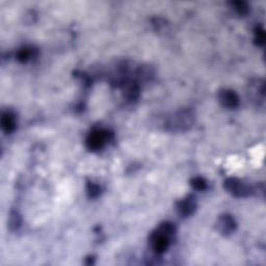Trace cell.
<instances>
[{
    "instance_id": "cell-2",
    "label": "cell",
    "mask_w": 266,
    "mask_h": 266,
    "mask_svg": "<svg viewBox=\"0 0 266 266\" xmlns=\"http://www.w3.org/2000/svg\"><path fill=\"white\" fill-rule=\"evenodd\" d=\"M195 115L191 109H181L166 118V129L172 132H182L193 127Z\"/></svg>"
},
{
    "instance_id": "cell-6",
    "label": "cell",
    "mask_w": 266,
    "mask_h": 266,
    "mask_svg": "<svg viewBox=\"0 0 266 266\" xmlns=\"http://www.w3.org/2000/svg\"><path fill=\"white\" fill-rule=\"evenodd\" d=\"M196 209H197V202L195 198L192 196L182 199L181 201H179L176 205L177 212L182 217L193 215L196 211Z\"/></svg>"
},
{
    "instance_id": "cell-10",
    "label": "cell",
    "mask_w": 266,
    "mask_h": 266,
    "mask_svg": "<svg viewBox=\"0 0 266 266\" xmlns=\"http://www.w3.org/2000/svg\"><path fill=\"white\" fill-rule=\"evenodd\" d=\"M124 95L125 97L130 100L134 101L139 97V87L136 82H126L124 83Z\"/></svg>"
},
{
    "instance_id": "cell-16",
    "label": "cell",
    "mask_w": 266,
    "mask_h": 266,
    "mask_svg": "<svg viewBox=\"0 0 266 266\" xmlns=\"http://www.w3.org/2000/svg\"><path fill=\"white\" fill-rule=\"evenodd\" d=\"M20 225H21L20 217H19V215L17 213H13L11 215V222H9V226L14 228V229H17V228Z\"/></svg>"
},
{
    "instance_id": "cell-5",
    "label": "cell",
    "mask_w": 266,
    "mask_h": 266,
    "mask_svg": "<svg viewBox=\"0 0 266 266\" xmlns=\"http://www.w3.org/2000/svg\"><path fill=\"white\" fill-rule=\"evenodd\" d=\"M217 230L220 231L223 235H230L235 232L237 224L234 220V217L230 214H223L218 217L216 223Z\"/></svg>"
},
{
    "instance_id": "cell-11",
    "label": "cell",
    "mask_w": 266,
    "mask_h": 266,
    "mask_svg": "<svg viewBox=\"0 0 266 266\" xmlns=\"http://www.w3.org/2000/svg\"><path fill=\"white\" fill-rule=\"evenodd\" d=\"M36 50H34L32 47H23V48L19 49V51L16 54L17 61L20 63H27L31 61L33 58H34V53Z\"/></svg>"
},
{
    "instance_id": "cell-9",
    "label": "cell",
    "mask_w": 266,
    "mask_h": 266,
    "mask_svg": "<svg viewBox=\"0 0 266 266\" xmlns=\"http://www.w3.org/2000/svg\"><path fill=\"white\" fill-rule=\"evenodd\" d=\"M17 127V120L13 112L5 111L2 113L1 117V128L6 133V134H11L12 132L15 131Z\"/></svg>"
},
{
    "instance_id": "cell-12",
    "label": "cell",
    "mask_w": 266,
    "mask_h": 266,
    "mask_svg": "<svg viewBox=\"0 0 266 266\" xmlns=\"http://www.w3.org/2000/svg\"><path fill=\"white\" fill-rule=\"evenodd\" d=\"M230 4L233 11H235L240 16H244L249 13V5L244 1H234V2H231Z\"/></svg>"
},
{
    "instance_id": "cell-1",
    "label": "cell",
    "mask_w": 266,
    "mask_h": 266,
    "mask_svg": "<svg viewBox=\"0 0 266 266\" xmlns=\"http://www.w3.org/2000/svg\"><path fill=\"white\" fill-rule=\"evenodd\" d=\"M176 233V227L174 224L166 222L160 224L157 230L150 236V246L152 251L157 255L164 254L167 251Z\"/></svg>"
},
{
    "instance_id": "cell-13",
    "label": "cell",
    "mask_w": 266,
    "mask_h": 266,
    "mask_svg": "<svg viewBox=\"0 0 266 266\" xmlns=\"http://www.w3.org/2000/svg\"><path fill=\"white\" fill-rule=\"evenodd\" d=\"M87 193L90 198H93V199L98 198L101 194V187L97 183L90 181L87 184Z\"/></svg>"
},
{
    "instance_id": "cell-15",
    "label": "cell",
    "mask_w": 266,
    "mask_h": 266,
    "mask_svg": "<svg viewBox=\"0 0 266 266\" xmlns=\"http://www.w3.org/2000/svg\"><path fill=\"white\" fill-rule=\"evenodd\" d=\"M255 42L257 43L258 45H264V42H265V32L263 28L259 27L256 30L255 32Z\"/></svg>"
},
{
    "instance_id": "cell-8",
    "label": "cell",
    "mask_w": 266,
    "mask_h": 266,
    "mask_svg": "<svg viewBox=\"0 0 266 266\" xmlns=\"http://www.w3.org/2000/svg\"><path fill=\"white\" fill-rule=\"evenodd\" d=\"M249 95L253 101H256L257 103L264 101L265 96V84L264 81L260 78L254 79L249 84Z\"/></svg>"
},
{
    "instance_id": "cell-3",
    "label": "cell",
    "mask_w": 266,
    "mask_h": 266,
    "mask_svg": "<svg viewBox=\"0 0 266 266\" xmlns=\"http://www.w3.org/2000/svg\"><path fill=\"white\" fill-rule=\"evenodd\" d=\"M111 133L105 129L96 128L90 132L85 140V145L90 151L97 152L102 150L110 140Z\"/></svg>"
},
{
    "instance_id": "cell-4",
    "label": "cell",
    "mask_w": 266,
    "mask_h": 266,
    "mask_svg": "<svg viewBox=\"0 0 266 266\" xmlns=\"http://www.w3.org/2000/svg\"><path fill=\"white\" fill-rule=\"evenodd\" d=\"M225 188L237 198H246L253 193L251 185L244 183L242 180L237 178H228L225 181Z\"/></svg>"
},
{
    "instance_id": "cell-7",
    "label": "cell",
    "mask_w": 266,
    "mask_h": 266,
    "mask_svg": "<svg viewBox=\"0 0 266 266\" xmlns=\"http://www.w3.org/2000/svg\"><path fill=\"white\" fill-rule=\"evenodd\" d=\"M218 99H220L223 106L229 109H234L239 105L238 95L232 90H222L218 93Z\"/></svg>"
},
{
    "instance_id": "cell-14",
    "label": "cell",
    "mask_w": 266,
    "mask_h": 266,
    "mask_svg": "<svg viewBox=\"0 0 266 266\" xmlns=\"http://www.w3.org/2000/svg\"><path fill=\"white\" fill-rule=\"evenodd\" d=\"M192 186L196 189V191H199V192H203L205 191V189L207 188V181L202 178V177H196L192 180V182H191Z\"/></svg>"
}]
</instances>
